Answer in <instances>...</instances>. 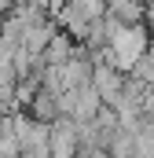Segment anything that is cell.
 Wrapping results in <instances>:
<instances>
[{"instance_id": "6da1fadb", "label": "cell", "mask_w": 154, "mask_h": 158, "mask_svg": "<svg viewBox=\"0 0 154 158\" xmlns=\"http://www.w3.org/2000/svg\"><path fill=\"white\" fill-rule=\"evenodd\" d=\"M92 88L99 92V99L107 103V107H114L117 99H121V92H125V74L117 70L114 63H95L92 66Z\"/></svg>"}, {"instance_id": "7a4b0ae2", "label": "cell", "mask_w": 154, "mask_h": 158, "mask_svg": "<svg viewBox=\"0 0 154 158\" xmlns=\"http://www.w3.org/2000/svg\"><path fill=\"white\" fill-rule=\"evenodd\" d=\"M74 55V37L70 33H55V37L48 40V48L40 52V59L48 63V66H59V63H66Z\"/></svg>"}]
</instances>
